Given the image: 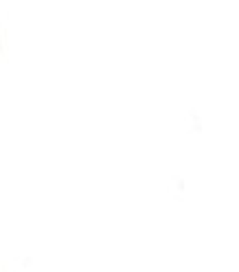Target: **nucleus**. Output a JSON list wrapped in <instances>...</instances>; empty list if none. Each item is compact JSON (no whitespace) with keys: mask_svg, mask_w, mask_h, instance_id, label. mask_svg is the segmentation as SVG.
<instances>
[]
</instances>
